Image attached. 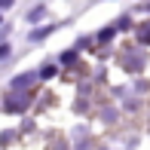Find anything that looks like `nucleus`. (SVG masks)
Here are the masks:
<instances>
[{
  "label": "nucleus",
  "mask_w": 150,
  "mask_h": 150,
  "mask_svg": "<svg viewBox=\"0 0 150 150\" xmlns=\"http://www.w3.org/2000/svg\"><path fill=\"white\" fill-rule=\"evenodd\" d=\"M138 37L144 40V43H150V22H147V25H141V31H138Z\"/></svg>",
  "instance_id": "obj_1"
},
{
  "label": "nucleus",
  "mask_w": 150,
  "mask_h": 150,
  "mask_svg": "<svg viewBox=\"0 0 150 150\" xmlns=\"http://www.w3.org/2000/svg\"><path fill=\"white\" fill-rule=\"evenodd\" d=\"M0 6H3V9H6V6H12V0H0Z\"/></svg>",
  "instance_id": "obj_2"
}]
</instances>
